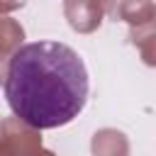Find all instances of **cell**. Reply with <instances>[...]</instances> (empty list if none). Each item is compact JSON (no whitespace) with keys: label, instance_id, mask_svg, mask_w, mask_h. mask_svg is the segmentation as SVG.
<instances>
[{"label":"cell","instance_id":"obj_1","mask_svg":"<svg viewBox=\"0 0 156 156\" xmlns=\"http://www.w3.org/2000/svg\"><path fill=\"white\" fill-rule=\"evenodd\" d=\"M5 100L32 129L71 124L88 102V68L63 41H27L12 51L5 68Z\"/></svg>","mask_w":156,"mask_h":156}]
</instances>
